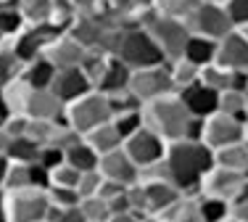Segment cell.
<instances>
[{
  "instance_id": "6da1fadb",
  "label": "cell",
  "mask_w": 248,
  "mask_h": 222,
  "mask_svg": "<svg viewBox=\"0 0 248 222\" xmlns=\"http://www.w3.org/2000/svg\"><path fill=\"white\" fill-rule=\"evenodd\" d=\"M164 161H167V169H169V180L182 193H198L203 174L214 167V154L203 140L180 138L167 143Z\"/></svg>"
},
{
  "instance_id": "7a4b0ae2",
  "label": "cell",
  "mask_w": 248,
  "mask_h": 222,
  "mask_svg": "<svg viewBox=\"0 0 248 222\" xmlns=\"http://www.w3.org/2000/svg\"><path fill=\"white\" fill-rule=\"evenodd\" d=\"M143 116H145V125L151 130H156L164 140H180L187 138L193 125V114L187 111V106L182 103L180 93H167V95L156 98V101L145 103L143 106Z\"/></svg>"
},
{
  "instance_id": "3957f363",
  "label": "cell",
  "mask_w": 248,
  "mask_h": 222,
  "mask_svg": "<svg viewBox=\"0 0 248 222\" xmlns=\"http://www.w3.org/2000/svg\"><path fill=\"white\" fill-rule=\"evenodd\" d=\"M66 32L77 43L85 45L87 50H100V53L114 56L124 29L108 11H100V14H90V16H77Z\"/></svg>"
},
{
  "instance_id": "277c9868",
  "label": "cell",
  "mask_w": 248,
  "mask_h": 222,
  "mask_svg": "<svg viewBox=\"0 0 248 222\" xmlns=\"http://www.w3.org/2000/svg\"><path fill=\"white\" fill-rule=\"evenodd\" d=\"M111 116H114V111H111L108 95L95 90V87L90 93H85V95L74 98L72 103H66V111H63V122L69 127H74L77 132H82V135L90 132L93 127L108 122Z\"/></svg>"
},
{
  "instance_id": "5b68a950",
  "label": "cell",
  "mask_w": 248,
  "mask_h": 222,
  "mask_svg": "<svg viewBox=\"0 0 248 222\" xmlns=\"http://www.w3.org/2000/svg\"><path fill=\"white\" fill-rule=\"evenodd\" d=\"M114 56H119L129 69H145V66H156V63H167V56L161 53V48L156 45V40L148 34L145 27L124 29Z\"/></svg>"
},
{
  "instance_id": "8992f818",
  "label": "cell",
  "mask_w": 248,
  "mask_h": 222,
  "mask_svg": "<svg viewBox=\"0 0 248 222\" xmlns=\"http://www.w3.org/2000/svg\"><path fill=\"white\" fill-rule=\"evenodd\" d=\"M145 29H148V34L156 40V45L161 48V53L167 56V61L180 58L182 50H185L187 37H190L187 21L164 16V14H158L156 8H153V14L148 16V21H145Z\"/></svg>"
},
{
  "instance_id": "52a82bcc",
  "label": "cell",
  "mask_w": 248,
  "mask_h": 222,
  "mask_svg": "<svg viewBox=\"0 0 248 222\" xmlns=\"http://www.w3.org/2000/svg\"><path fill=\"white\" fill-rule=\"evenodd\" d=\"M50 198L43 188H21L5 193V214L8 222H40L48 220Z\"/></svg>"
},
{
  "instance_id": "ba28073f",
  "label": "cell",
  "mask_w": 248,
  "mask_h": 222,
  "mask_svg": "<svg viewBox=\"0 0 248 222\" xmlns=\"http://www.w3.org/2000/svg\"><path fill=\"white\" fill-rule=\"evenodd\" d=\"M129 93L138 98L140 103H151L156 98L174 93V82L169 74V63H156V66H145V69H132L129 77Z\"/></svg>"
},
{
  "instance_id": "9c48e42d",
  "label": "cell",
  "mask_w": 248,
  "mask_h": 222,
  "mask_svg": "<svg viewBox=\"0 0 248 222\" xmlns=\"http://www.w3.org/2000/svg\"><path fill=\"white\" fill-rule=\"evenodd\" d=\"M187 27H190L193 34H201V37H209V40H222L224 34H230L235 29V21L224 3L201 0V5L187 19Z\"/></svg>"
},
{
  "instance_id": "30bf717a",
  "label": "cell",
  "mask_w": 248,
  "mask_h": 222,
  "mask_svg": "<svg viewBox=\"0 0 248 222\" xmlns=\"http://www.w3.org/2000/svg\"><path fill=\"white\" fill-rule=\"evenodd\" d=\"M246 138V122L238 119V116L222 114V111H214L203 119V130H201V140L209 145L211 151L224 148L230 143H238V140Z\"/></svg>"
},
{
  "instance_id": "8fae6325",
  "label": "cell",
  "mask_w": 248,
  "mask_h": 222,
  "mask_svg": "<svg viewBox=\"0 0 248 222\" xmlns=\"http://www.w3.org/2000/svg\"><path fill=\"white\" fill-rule=\"evenodd\" d=\"M124 151L132 156L135 164L143 169V167L153 164V161L164 159V154H167V140L158 135L156 130H151L148 125H143L129 138H124Z\"/></svg>"
},
{
  "instance_id": "7c38bea8",
  "label": "cell",
  "mask_w": 248,
  "mask_h": 222,
  "mask_svg": "<svg viewBox=\"0 0 248 222\" xmlns=\"http://www.w3.org/2000/svg\"><path fill=\"white\" fill-rule=\"evenodd\" d=\"M246 183L248 180L243 177V172H235V169L214 164L203 174V180H201V185H198V193L201 196H214V198H222V201L232 204L235 196L243 190Z\"/></svg>"
},
{
  "instance_id": "4fadbf2b",
  "label": "cell",
  "mask_w": 248,
  "mask_h": 222,
  "mask_svg": "<svg viewBox=\"0 0 248 222\" xmlns=\"http://www.w3.org/2000/svg\"><path fill=\"white\" fill-rule=\"evenodd\" d=\"M56 34H61V29L53 27L50 21L48 24H24L19 34H14L11 37V43H14V50L19 53L21 61H32V58L43 56L45 48H48V43Z\"/></svg>"
},
{
  "instance_id": "5bb4252c",
  "label": "cell",
  "mask_w": 248,
  "mask_h": 222,
  "mask_svg": "<svg viewBox=\"0 0 248 222\" xmlns=\"http://www.w3.org/2000/svg\"><path fill=\"white\" fill-rule=\"evenodd\" d=\"M98 172L103 174L106 180H114V183H119V185H132L140 180V167L135 164L132 156L124 151V145L100 156Z\"/></svg>"
},
{
  "instance_id": "9a60e30c",
  "label": "cell",
  "mask_w": 248,
  "mask_h": 222,
  "mask_svg": "<svg viewBox=\"0 0 248 222\" xmlns=\"http://www.w3.org/2000/svg\"><path fill=\"white\" fill-rule=\"evenodd\" d=\"M217 63H222L230 72H248V40L243 37L240 29H232L217 40Z\"/></svg>"
},
{
  "instance_id": "2e32d148",
  "label": "cell",
  "mask_w": 248,
  "mask_h": 222,
  "mask_svg": "<svg viewBox=\"0 0 248 222\" xmlns=\"http://www.w3.org/2000/svg\"><path fill=\"white\" fill-rule=\"evenodd\" d=\"M85 53H87L85 45L77 43L69 32H61V34H56V37L48 43V48H45L43 56L48 58L56 69H72V66H79Z\"/></svg>"
},
{
  "instance_id": "e0dca14e",
  "label": "cell",
  "mask_w": 248,
  "mask_h": 222,
  "mask_svg": "<svg viewBox=\"0 0 248 222\" xmlns=\"http://www.w3.org/2000/svg\"><path fill=\"white\" fill-rule=\"evenodd\" d=\"M50 90L61 98L63 103H72L74 98L85 95V93L93 90V82L82 66H72V69H56V77L50 82Z\"/></svg>"
},
{
  "instance_id": "ac0fdd59",
  "label": "cell",
  "mask_w": 248,
  "mask_h": 222,
  "mask_svg": "<svg viewBox=\"0 0 248 222\" xmlns=\"http://www.w3.org/2000/svg\"><path fill=\"white\" fill-rule=\"evenodd\" d=\"M182 98V103L187 106V111H190L196 119H206L209 114H214L217 106H219V93L214 90V87L203 85L198 79V82L182 87V90H177Z\"/></svg>"
},
{
  "instance_id": "d6986e66",
  "label": "cell",
  "mask_w": 248,
  "mask_h": 222,
  "mask_svg": "<svg viewBox=\"0 0 248 222\" xmlns=\"http://www.w3.org/2000/svg\"><path fill=\"white\" fill-rule=\"evenodd\" d=\"M63 111H66V103L50 90V87H40V90H32L27 101L24 114L29 119H53V122H63Z\"/></svg>"
},
{
  "instance_id": "ffe728a7",
  "label": "cell",
  "mask_w": 248,
  "mask_h": 222,
  "mask_svg": "<svg viewBox=\"0 0 248 222\" xmlns=\"http://www.w3.org/2000/svg\"><path fill=\"white\" fill-rule=\"evenodd\" d=\"M129 77H132V69H129L119 56H108V61H106L103 72H100V77L95 82V90L106 93V95L122 93L129 87Z\"/></svg>"
},
{
  "instance_id": "44dd1931",
  "label": "cell",
  "mask_w": 248,
  "mask_h": 222,
  "mask_svg": "<svg viewBox=\"0 0 248 222\" xmlns=\"http://www.w3.org/2000/svg\"><path fill=\"white\" fill-rule=\"evenodd\" d=\"M143 185L148 193V214H164L182 196L172 180H143Z\"/></svg>"
},
{
  "instance_id": "7402d4cb",
  "label": "cell",
  "mask_w": 248,
  "mask_h": 222,
  "mask_svg": "<svg viewBox=\"0 0 248 222\" xmlns=\"http://www.w3.org/2000/svg\"><path fill=\"white\" fill-rule=\"evenodd\" d=\"M82 138H85L87 143L98 151V156H103V154H108V151H116V148H122V145H124V138L119 135V130L114 127V122H111V119L103 122V125H98V127H93V130L85 132Z\"/></svg>"
},
{
  "instance_id": "603a6c76",
  "label": "cell",
  "mask_w": 248,
  "mask_h": 222,
  "mask_svg": "<svg viewBox=\"0 0 248 222\" xmlns=\"http://www.w3.org/2000/svg\"><path fill=\"white\" fill-rule=\"evenodd\" d=\"M53 77H56V66H53L45 56H37V58H32V61H27L24 69H21V79H24L29 87H34V90L50 87Z\"/></svg>"
},
{
  "instance_id": "cb8c5ba5",
  "label": "cell",
  "mask_w": 248,
  "mask_h": 222,
  "mask_svg": "<svg viewBox=\"0 0 248 222\" xmlns=\"http://www.w3.org/2000/svg\"><path fill=\"white\" fill-rule=\"evenodd\" d=\"M182 58H187L190 63L196 66H206L217 58V40H209V37H201V34H193L187 37L185 43V50H182Z\"/></svg>"
},
{
  "instance_id": "d4e9b609",
  "label": "cell",
  "mask_w": 248,
  "mask_h": 222,
  "mask_svg": "<svg viewBox=\"0 0 248 222\" xmlns=\"http://www.w3.org/2000/svg\"><path fill=\"white\" fill-rule=\"evenodd\" d=\"M32 90H34V87H29L24 79H21V74L0 85V93H3V98H5V103H8L11 114H24L27 101H29V95H32Z\"/></svg>"
},
{
  "instance_id": "484cf974",
  "label": "cell",
  "mask_w": 248,
  "mask_h": 222,
  "mask_svg": "<svg viewBox=\"0 0 248 222\" xmlns=\"http://www.w3.org/2000/svg\"><path fill=\"white\" fill-rule=\"evenodd\" d=\"M63 159H66L74 169H79V172H90V169H98L100 156H98V151L93 148L85 138H82L79 143H74L72 148L63 154Z\"/></svg>"
},
{
  "instance_id": "4316f807",
  "label": "cell",
  "mask_w": 248,
  "mask_h": 222,
  "mask_svg": "<svg viewBox=\"0 0 248 222\" xmlns=\"http://www.w3.org/2000/svg\"><path fill=\"white\" fill-rule=\"evenodd\" d=\"M211 154H214V164L235 169V172H243L246 164H248V148H246L243 140L230 143V145H224V148H217V151H211Z\"/></svg>"
},
{
  "instance_id": "83f0119b",
  "label": "cell",
  "mask_w": 248,
  "mask_h": 222,
  "mask_svg": "<svg viewBox=\"0 0 248 222\" xmlns=\"http://www.w3.org/2000/svg\"><path fill=\"white\" fill-rule=\"evenodd\" d=\"M16 8L24 16V24H48L53 14V0H16Z\"/></svg>"
},
{
  "instance_id": "f1b7e54d",
  "label": "cell",
  "mask_w": 248,
  "mask_h": 222,
  "mask_svg": "<svg viewBox=\"0 0 248 222\" xmlns=\"http://www.w3.org/2000/svg\"><path fill=\"white\" fill-rule=\"evenodd\" d=\"M21 69H24V61H21L19 53L14 50V43H11V40H3V43H0V85L14 79V77H19Z\"/></svg>"
},
{
  "instance_id": "f546056e",
  "label": "cell",
  "mask_w": 248,
  "mask_h": 222,
  "mask_svg": "<svg viewBox=\"0 0 248 222\" xmlns=\"http://www.w3.org/2000/svg\"><path fill=\"white\" fill-rule=\"evenodd\" d=\"M169 63V74H172V82H174V90H182V87L198 82L201 77V69L196 63H190L187 58H174V61H167Z\"/></svg>"
},
{
  "instance_id": "4dcf8cb0",
  "label": "cell",
  "mask_w": 248,
  "mask_h": 222,
  "mask_svg": "<svg viewBox=\"0 0 248 222\" xmlns=\"http://www.w3.org/2000/svg\"><path fill=\"white\" fill-rule=\"evenodd\" d=\"M198 79H201L203 85L214 87L217 93L230 90V87H232V72H230V69H224L222 63H217V61L201 66V77H198Z\"/></svg>"
},
{
  "instance_id": "1f68e13d",
  "label": "cell",
  "mask_w": 248,
  "mask_h": 222,
  "mask_svg": "<svg viewBox=\"0 0 248 222\" xmlns=\"http://www.w3.org/2000/svg\"><path fill=\"white\" fill-rule=\"evenodd\" d=\"M246 106H248V95L246 90H222L219 93V106L217 111H222V114H230V116H238V119L246 122Z\"/></svg>"
},
{
  "instance_id": "d6a6232c",
  "label": "cell",
  "mask_w": 248,
  "mask_h": 222,
  "mask_svg": "<svg viewBox=\"0 0 248 222\" xmlns=\"http://www.w3.org/2000/svg\"><path fill=\"white\" fill-rule=\"evenodd\" d=\"M40 148L43 145L34 143L32 138L21 135V138H14L8 145V159L11 161H24V164H32V161L40 159Z\"/></svg>"
},
{
  "instance_id": "836d02e7",
  "label": "cell",
  "mask_w": 248,
  "mask_h": 222,
  "mask_svg": "<svg viewBox=\"0 0 248 222\" xmlns=\"http://www.w3.org/2000/svg\"><path fill=\"white\" fill-rule=\"evenodd\" d=\"M201 5V0H153V8L164 16H172V19L187 21L190 14Z\"/></svg>"
},
{
  "instance_id": "e575fe53",
  "label": "cell",
  "mask_w": 248,
  "mask_h": 222,
  "mask_svg": "<svg viewBox=\"0 0 248 222\" xmlns=\"http://www.w3.org/2000/svg\"><path fill=\"white\" fill-rule=\"evenodd\" d=\"M198 209L203 222H222L230 217V201H222V198H214V196L198 193Z\"/></svg>"
},
{
  "instance_id": "d590c367",
  "label": "cell",
  "mask_w": 248,
  "mask_h": 222,
  "mask_svg": "<svg viewBox=\"0 0 248 222\" xmlns=\"http://www.w3.org/2000/svg\"><path fill=\"white\" fill-rule=\"evenodd\" d=\"M79 209H82V217H85V222H106V220L111 217L108 201H106L103 196L79 198Z\"/></svg>"
},
{
  "instance_id": "8d00e7d4",
  "label": "cell",
  "mask_w": 248,
  "mask_h": 222,
  "mask_svg": "<svg viewBox=\"0 0 248 222\" xmlns=\"http://www.w3.org/2000/svg\"><path fill=\"white\" fill-rule=\"evenodd\" d=\"M21 188H32V174H29V164L24 161H11L8 172H5V183L3 190H21Z\"/></svg>"
},
{
  "instance_id": "74e56055",
  "label": "cell",
  "mask_w": 248,
  "mask_h": 222,
  "mask_svg": "<svg viewBox=\"0 0 248 222\" xmlns=\"http://www.w3.org/2000/svg\"><path fill=\"white\" fill-rule=\"evenodd\" d=\"M111 122H114V127L119 130L122 138H129L135 130H140V127L145 125V116H143V109H129V111H119V114L111 116Z\"/></svg>"
},
{
  "instance_id": "f35d334b",
  "label": "cell",
  "mask_w": 248,
  "mask_h": 222,
  "mask_svg": "<svg viewBox=\"0 0 248 222\" xmlns=\"http://www.w3.org/2000/svg\"><path fill=\"white\" fill-rule=\"evenodd\" d=\"M24 29V16L16 5H0V37H14Z\"/></svg>"
},
{
  "instance_id": "ab89813d",
  "label": "cell",
  "mask_w": 248,
  "mask_h": 222,
  "mask_svg": "<svg viewBox=\"0 0 248 222\" xmlns=\"http://www.w3.org/2000/svg\"><path fill=\"white\" fill-rule=\"evenodd\" d=\"M56 127H58V122H53V119H29L24 135L32 138L40 145H48L53 140V135H56Z\"/></svg>"
},
{
  "instance_id": "60d3db41",
  "label": "cell",
  "mask_w": 248,
  "mask_h": 222,
  "mask_svg": "<svg viewBox=\"0 0 248 222\" xmlns=\"http://www.w3.org/2000/svg\"><path fill=\"white\" fill-rule=\"evenodd\" d=\"M77 180H79V169H74L66 159L58 167L50 169V185H66V188H77Z\"/></svg>"
},
{
  "instance_id": "b9f144b4",
  "label": "cell",
  "mask_w": 248,
  "mask_h": 222,
  "mask_svg": "<svg viewBox=\"0 0 248 222\" xmlns=\"http://www.w3.org/2000/svg\"><path fill=\"white\" fill-rule=\"evenodd\" d=\"M127 198H129V209H132L138 217L148 214V193H145L143 180H138V183L127 185Z\"/></svg>"
},
{
  "instance_id": "7bdbcfd3",
  "label": "cell",
  "mask_w": 248,
  "mask_h": 222,
  "mask_svg": "<svg viewBox=\"0 0 248 222\" xmlns=\"http://www.w3.org/2000/svg\"><path fill=\"white\" fill-rule=\"evenodd\" d=\"M48 198L50 206H77L79 204L77 188H66V185H48Z\"/></svg>"
},
{
  "instance_id": "ee69618b",
  "label": "cell",
  "mask_w": 248,
  "mask_h": 222,
  "mask_svg": "<svg viewBox=\"0 0 248 222\" xmlns=\"http://www.w3.org/2000/svg\"><path fill=\"white\" fill-rule=\"evenodd\" d=\"M100 183H103V174H100L98 169H90V172H79V180H77V193H79V198L98 196Z\"/></svg>"
},
{
  "instance_id": "f6af8a7d",
  "label": "cell",
  "mask_w": 248,
  "mask_h": 222,
  "mask_svg": "<svg viewBox=\"0 0 248 222\" xmlns=\"http://www.w3.org/2000/svg\"><path fill=\"white\" fill-rule=\"evenodd\" d=\"M48 222H85L79 204L77 206H50Z\"/></svg>"
},
{
  "instance_id": "bcb514c9",
  "label": "cell",
  "mask_w": 248,
  "mask_h": 222,
  "mask_svg": "<svg viewBox=\"0 0 248 222\" xmlns=\"http://www.w3.org/2000/svg\"><path fill=\"white\" fill-rule=\"evenodd\" d=\"M230 217L235 222H248V183L243 185V190L235 196V201L230 204Z\"/></svg>"
},
{
  "instance_id": "7dc6e473",
  "label": "cell",
  "mask_w": 248,
  "mask_h": 222,
  "mask_svg": "<svg viewBox=\"0 0 248 222\" xmlns=\"http://www.w3.org/2000/svg\"><path fill=\"white\" fill-rule=\"evenodd\" d=\"M27 122H29V116H27V114H11L0 127L5 130V135L14 140V138H21V135L27 132Z\"/></svg>"
},
{
  "instance_id": "c3c4849f",
  "label": "cell",
  "mask_w": 248,
  "mask_h": 222,
  "mask_svg": "<svg viewBox=\"0 0 248 222\" xmlns=\"http://www.w3.org/2000/svg\"><path fill=\"white\" fill-rule=\"evenodd\" d=\"M224 5H227L230 16H232V21H235V29L248 24V0H227Z\"/></svg>"
},
{
  "instance_id": "681fc988",
  "label": "cell",
  "mask_w": 248,
  "mask_h": 222,
  "mask_svg": "<svg viewBox=\"0 0 248 222\" xmlns=\"http://www.w3.org/2000/svg\"><path fill=\"white\" fill-rule=\"evenodd\" d=\"M69 3L77 11V16H90V14L106 11V0H69Z\"/></svg>"
},
{
  "instance_id": "f907efd6",
  "label": "cell",
  "mask_w": 248,
  "mask_h": 222,
  "mask_svg": "<svg viewBox=\"0 0 248 222\" xmlns=\"http://www.w3.org/2000/svg\"><path fill=\"white\" fill-rule=\"evenodd\" d=\"M40 164L43 167H48V169H53V167H58L63 161V151L61 148H56V145H43V148H40Z\"/></svg>"
},
{
  "instance_id": "816d5d0a",
  "label": "cell",
  "mask_w": 248,
  "mask_h": 222,
  "mask_svg": "<svg viewBox=\"0 0 248 222\" xmlns=\"http://www.w3.org/2000/svg\"><path fill=\"white\" fill-rule=\"evenodd\" d=\"M106 222H140V217L135 212H122V214H111Z\"/></svg>"
},
{
  "instance_id": "f5cc1de1",
  "label": "cell",
  "mask_w": 248,
  "mask_h": 222,
  "mask_svg": "<svg viewBox=\"0 0 248 222\" xmlns=\"http://www.w3.org/2000/svg\"><path fill=\"white\" fill-rule=\"evenodd\" d=\"M8 145H11V138L5 135V130L0 127V156H8Z\"/></svg>"
},
{
  "instance_id": "db71d44e",
  "label": "cell",
  "mask_w": 248,
  "mask_h": 222,
  "mask_svg": "<svg viewBox=\"0 0 248 222\" xmlns=\"http://www.w3.org/2000/svg\"><path fill=\"white\" fill-rule=\"evenodd\" d=\"M8 164H11L8 156H0V188H3V183H5V172H8Z\"/></svg>"
},
{
  "instance_id": "11a10c76",
  "label": "cell",
  "mask_w": 248,
  "mask_h": 222,
  "mask_svg": "<svg viewBox=\"0 0 248 222\" xmlns=\"http://www.w3.org/2000/svg\"><path fill=\"white\" fill-rule=\"evenodd\" d=\"M11 116V109H8V103H5V98H3V93H0V125H3L5 119Z\"/></svg>"
},
{
  "instance_id": "9f6ffc18",
  "label": "cell",
  "mask_w": 248,
  "mask_h": 222,
  "mask_svg": "<svg viewBox=\"0 0 248 222\" xmlns=\"http://www.w3.org/2000/svg\"><path fill=\"white\" fill-rule=\"evenodd\" d=\"M0 222H8V214H5V190L0 188Z\"/></svg>"
},
{
  "instance_id": "6f0895ef",
  "label": "cell",
  "mask_w": 248,
  "mask_h": 222,
  "mask_svg": "<svg viewBox=\"0 0 248 222\" xmlns=\"http://www.w3.org/2000/svg\"><path fill=\"white\" fill-rule=\"evenodd\" d=\"M238 29H240V32H243V37L248 40V24H243V27H238Z\"/></svg>"
},
{
  "instance_id": "680465c9",
  "label": "cell",
  "mask_w": 248,
  "mask_h": 222,
  "mask_svg": "<svg viewBox=\"0 0 248 222\" xmlns=\"http://www.w3.org/2000/svg\"><path fill=\"white\" fill-rule=\"evenodd\" d=\"M0 5H16V0H0Z\"/></svg>"
},
{
  "instance_id": "91938a15",
  "label": "cell",
  "mask_w": 248,
  "mask_h": 222,
  "mask_svg": "<svg viewBox=\"0 0 248 222\" xmlns=\"http://www.w3.org/2000/svg\"><path fill=\"white\" fill-rule=\"evenodd\" d=\"M206 3H227V0H206Z\"/></svg>"
},
{
  "instance_id": "94428289",
  "label": "cell",
  "mask_w": 248,
  "mask_h": 222,
  "mask_svg": "<svg viewBox=\"0 0 248 222\" xmlns=\"http://www.w3.org/2000/svg\"><path fill=\"white\" fill-rule=\"evenodd\" d=\"M243 143H246V148H248V135H246V138H243Z\"/></svg>"
},
{
  "instance_id": "6125c7cd",
  "label": "cell",
  "mask_w": 248,
  "mask_h": 222,
  "mask_svg": "<svg viewBox=\"0 0 248 222\" xmlns=\"http://www.w3.org/2000/svg\"><path fill=\"white\" fill-rule=\"evenodd\" d=\"M222 222H235V220H232V217H227V220H222Z\"/></svg>"
},
{
  "instance_id": "be15d7a7",
  "label": "cell",
  "mask_w": 248,
  "mask_h": 222,
  "mask_svg": "<svg viewBox=\"0 0 248 222\" xmlns=\"http://www.w3.org/2000/svg\"><path fill=\"white\" fill-rule=\"evenodd\" d=\"M246 135H248V119H246Z\"/></svg>"
},
{
  "instance_id": "e7e4bbea",
  "label": "cell",
  "mask_w": 248,
  "mask_h": 222,
  "mask_svg": "<svg viewBox=\"0 0 248 222\" xmlns=\"http://www.w3.org/2000/svg\"><path fill=\"white\" fill-rule=\"evenodd\" d=\"M246 114H248V106H246ZM246 119H248V116H246Z\"/></svg>"
},
{
  "instance_id": "03108f58",
  "label": "cell",
  "mask_w": 248,
  "mask_h": 222,
  "mask_svg": "<svg viewBox=\"0 0 248 222\" xmlns=\"http://www.w3.org/2000/svg\"><path fill=\"white\" fill-rule=\"evenodd\" d=\"M40 222H48V220H40Z\"/></svg>"
}]
</instances>
